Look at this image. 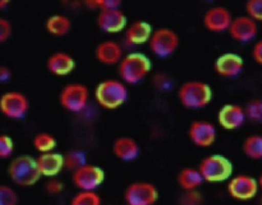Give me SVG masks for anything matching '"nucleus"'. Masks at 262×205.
Listing matches in <instances>:
<instances>
[{"instance_id": "1", "label": "nucleus", "mask_w": 262, "mask_h": 205, "mask_svg": "<svg viewBox=\"0 0 262 205\" xmlns=\"http://www.w3.org/2000/svg\"><path fill=\"white\" fill-rule=\"evenodd\" d=\"M129 90L120 79H105L99 82L94 90V98L99 107L105 110H116L128 100Z\"/></svg>"}, {"instance_id": "2", "label": "nucleus", "mask_w": 262, "mask_h": 205, "mask_svg": "<svg viewBox=\"0 0 262 205\" xmlns=\"http://www.w3.org/2000/svg\"><path fill=\"white\" fill-rule=\"evenodd\" d=\"M150 59L141 52H130L123 56L117 65L119 79L128 85L143 81L151 70Z\"/></svg>"}, {"instance_id": "3", "label": "nucleus", "mask_w": 262, "mask_h": 205, "mask_svg": "<svg viewBox=\"0 0 262 205\" xmlns=\"http://www.w3.org/2000/svg\"><path fill=\"white\" fill-rule=\"evenodd\" d=\"M7 173L10 181L21 188L36 185L42 177L36 163V159L30 155H18L10 160Z\"/></svg>"}, {"instance_id": "4", "label": "nucleus", "mask_w": 262, "mask_h": 205, "mask_svg": "<svg viewBox=\"0 0 262 205\" xmlns=\"http://www.w3.org/2000/svg\"><path fill=\"white\" fill-rule=\"evenodd\" d=\"M177 96L182 106L189 109H198L207 106L211 102L213 92L207 83L188 81L179 87Z\"/></svg>"}, {"instance_id": "5", "label": "nucleus", "mask_w": 262, "mask_h": 205, "mask_svg": "<svg viewBox=\"0 0 262 205\" xmlns=\"http://www.w3.org/2000/svg\"><path fill=\"white\" fill-rule=\"evenodd\" d=\"M89 89L82 83H68L59 91L58 102L60 106L71 112H82L89 102Z\"/></svg>"}, {"instance_id": "6", "label": "nucleus", "mask_w": 262, "mask_h": 205, "mask_svg": "<svg viewBox=\"0 0 262 205\" xmlns=\"http://www.w3.org/2000/svg\"><path fill=\"white\" fill-rule=\"evenodd\" d=\"M198 169L205 182L220 183L230 177L232 164L222 155H209L201 161Z\"/></svg>"}, {"instance_id": "7", "label": "nucleus", "mask_w": 262, "mask_h": 205, "mask_svg": "<svg viewBox=\"0 0 262 205\" xmlns=\"http://www.w3.org/2000/svg\"><path fill=\"white\" fill-rule=\"evenodd\" d=\"M30 110L28 96L16 90L6 91L0 96V113L12 120L23 119Z\"/></svg>"}, {"instance_id": "8", "label": "nucleus", "mask_w": 262, "mask_h": 205, "mask_svg": "<svg viewBox=\"0 0 262 205\" xmlns=\"http://www.w3.org/2000/svg\"><path fill=\"white\" fill-rule=\"evenodd\" d=\"M150 52L159 58H166L172 55L179 46V36L169 28L154 30L148 41Z\"/></svg>"}, {"instance_id": "9", "label": "nucleus", "mask_w": 262, "mask_h": 205, "mask_svg": "<svg viewBox=\"0 0 262 205\" xmlns=\"http://www.w3.org/2000/svg\"><path fill=\"white\" fill-rule=\"evenodd\" d=\"M104 180V170L88 162L72 172V183L79 191H96Z\"/></svg>"}, {"instance_id": "10", "label": "nucleus", "mask_w": 262, "mask_h": 205, "mask_svg": "<svg viewBox=\"0 0 262 205\" xmlns=\"http://www.w3.org/2000/svg\"><path fill=\"white\" fill-rule=\"evenodd\" d=\"M124 199L128 205H154L159 199V192L151 183L133 182L126 187Z\"/></svg>"}, {"instance_id": "11", "label": "nucleus", "mask_w": 262, "mask_h": 205, "mask_svg": "<svg viewBox=\"0 0 262 205\" xmlns=\"http://www.w3.org/2000/svg\"><path fill=\"white\" fill-rule=\"evenodd\" d=\"M98 29L110 35L122 33L128 25V18L121 8L100 10L96 16Z\"/></svg>"}, {"instance_id": "12", "label": "nucleus", "mask_w": 262, "mask_h": 205, "mask_svg": "<svg viewBox=\"0 0 262 205\" xmlns=\"http://www.w3.org/2000/svg\"><path fill=\"white\" fill-rule=\"evenodd\" d=\"M258 182L247 174H238L232 177L228 185V194L235 200L248 201L253 199L258 192Z\"/></svg>"}, {"instance_id": "13", "label": "nucleus", "mask_w": 262, "mask_h": 205, "mask_svg": "<svg viewBox=\"0 0 262 205\" xmlns=\"http://www.w3.org/2000/svg\"><path fill=\"white\" fill-rule=\"evenodd\" d=\"M232 16L230 11L223 6H214L206 11L203 17L204 25L207 30L213 33H221L228 31Z\"/></svg>"}, {"instance_id": "14", "label": "nucleus", "mask_w": 262, "mask_h": 205, "mask_svg": "<svg viewBox=\"0 0 262 205\" xmlns=\"http://www.w3.org/2000/svg\"><path fill=\"white\" fill-rule=\"evenodd\" d=\"M124 55L123 47L115 40L101 41L94 49V57L102 65H118Z\"/></svg>"}, {"instance_id": "15", "label": "nucleus", "mask_w": 262, "mask_h": 205, "mask_svg": "<svg viewBox=\"0 0 262 205\" xmlns=\"http://www.w3.org/2000/svg\"><path fill=\"white\" fill-rule=\"evenodd\" d=\"M188 137L195 146L210 147L216 140V129L210 121L195 120L188 127Z\"/></svg>"}, {"instance_id": "16", "label": "nucleus", "mask_w": 262, "mask_h": 205, "mask_svg": "<svg viewBox=\"0 0 262 205\" xmlns=\"http://www.w3.org/2000/svg\"><path fill=\"white\" fill-rule=\"evenodd\" d=\"M76 65L75 58L64 51H55L46 60L47 70L55 76L70 75L75 70Z\"/></svg>"}, {"instance_id": "17", "label": "nucleus", "mask_w": 262, "mask_h": 205, "mask_svg": "<svg viewBox=\"0 0 262 205\" xmlns=\"http://www.w3.org/2000/svg\"><path fill=\"white\" fill-rule=\"evenodd\" d=\"M154 30L149 22L145 20H134L128 23L124 31V41L128 46H139L148 43Z\"/></svg>"}, {"instance_id": "18", "label": "nucleus", "mask_w": 262, "mask_h": 205, "mask_svg": "<svg viewBox=\"0 0 262 205\" xmlns=\"http://www.w3.org/2000/svg\"><path fill=\"white\" fill-rule=\"evenodd\" d=\"M36 163L41 176L50 178L56 177L63 168V155L58 152H48L39 154L36 158Z\"/></svg>"}, {"instance_id": "19", "label": "nucleus", "mask_w": 262, "mask_h": 205, "mask_svg": "<svg viewBox=\"0 0 262 205\" xmlns=\"http://www.w3.org/2000/svg\"><path fill=\"white\" fill-rule=\"evenodd\" d=\"M258 32L257 23L248 15H242L232 19L228 29L230 37L238 42H249L253 40Z\"/></svg>"}, {"instance_id": "20", "label": "nucleus", "mask_w": 262, "mask_h": 205, "mask_svg": "<svg viewBox=\"0 0 262 205\" xmlns=\"http://www.w3.org/2000/svg\"><path fill=\"white\" fill-rule=\"evenodd\" d=\"M219 124L225 130H235L243 125L246 120L245 109L236 104L223 105L217 116Z\"/></svg>"}, {"instance_id": "21", "label": "nucleus", "mask_w": 262, "mask_h": 205, "mask_svg": "<svg viewBox=\"0 0 262 205\" xmlns=\"http://www.w3.org/2000/svg\"><path fill=\"white\" fill-rule=\"evenodd\" d=\"M243 68L244 60L235 53H224L219 56L214 63L216 73L223 78L236 76L242 72Z\"/></svg>"}, {"instance_id": "22", "label": "nucleus", "mask_w": 262, "mask_h": 205, "mask_svg": "<svg viewBox=\"0 0 262 205\" xmlns=\"http://www.w3.org/2000/svg\"><path fill=\"white\" fill-rule=\"evenodd\" d=\"M112 151L118 159L125 162H131L138 157L140 147L134 138L130 136H121L114 141Z\"/></svg>"}, {"instance_id": "23", "label": "nucleus", "mask_w": 262, "mask_h": 205, "mask_svg": "<svg viewBox=\"0 0 262 205\" xmlns=\"http://www.w3.org/2000/svg\"><path fill=\"white\" fill-rule=\"evenodd\" d=\"M44 27L49 35L53 37H63L72 30V20L66 14L54 13L46 18Z\"/></svg>"}, {"instance_id": "24", "label": "nucleus", "mask_w": 262, "mask_h": 205, "mask_svg": "<svg viewBox=\"0 0 262 205\" xmlns=\"http://www.w3.org/2000/svg\"><path fill=\"white\" fill-rule=\"evenodd\" d=\"M178 185L185 191H194L204 182L199 169L193 167L182 168L177 175Z\"/></svg>"}, {"instance_id": "25", "label": "nucleus", "mask_w": 262, "mask_h": 205, "mask_svg": "<svg viewBox=\"0 0 262 205\" xmlns=\"http://www.w3.org/2000/svg\"><path fill=\"white\" fill-rule=\"evenodd\" d=\"M57 141L52 134L41 132L34 136L33 138V147L39 153H48L53 152L56 148Z\"/></svg>"}, {"instance_id": "26", "label": "nucleus", "mask_w": 262, "mask_h": 205, "mask_svg": "<svg viewBox=\"0 0 262 205\" xmlns=\"http://www.w3.org/2000/svg\"><path fill=\"white\" fill-rule=\"evenodd\" d=\"M243 152L252 159H262V135H251L243 143Z\"/></svg>"}, {"instance_id": "27", "label": "nucleus", "mask_w": 262, "mask_h": 205, "mask_svg": "<svg viewBox=\"0 0 262 205\" xmlns=\"http://www.w3.org/2000/svg\"><path fill=\"white\" fill-rule=\"evenodd\" d=\"M63 155V168L72 172L87 163V156L82 150H71Z\"/></svg>"}, {"instance_id": "28", "label": "nucleus", "mask_w": 262, "mask_h": 205, "mask_svg": "<svg viewBox=\"0 0 262 205\" xmlns=\"http://www.w3.org/2000/svg\"><path fill=\"white\" fill-rule=\"evenodd\" d=\"M70 205H102V199L96 191H78Z\"/></svg>"}, {"instance_id": "29", "label": "nucleus", "mask_w": 262, "mask_h": 205, "mask_svg": "<svg viewBox=\"0 0 262 205\" xmlns=\"http://www.w3.org/2000/svg\"><path fill=\"white\" fill-rule=\"evenodd\" d=\"M246 118L253 122H262V99L250 101L245 109Z\"/></svg>"}, {"instance_id": "30", "label": "nucleus", "mask_w": 262, "mask_h": 205, "mask_svg": "<svg viewBox=\"0 0 262 205\" xmlns=\"http://www.w3.org/2000/svg\"><path fill=\"white\" fill-rule=\"evenodd\" d=\"M18 200V195L11 186L0 184V205H17Z\"/></svg>"}, {"instance_id": "31", "label": "nucleus", "mask_w": 262, "mask_h": 205, "mask_svg": "<svg viewBox=\"0 0 262 205\" xmlns=\"http://www.w3.org/2000/svg\"><path fill=\"white\" fill-rule=\"evenodd\" d=\"M14 151V141L7 134H0V159L11 157Z\"/></svg>"}, {"instance_id": "32", "label": "nucleus", "mask_w": 262, "mask_h": 205, "mask_svg": "<svg viewBox=\"0 0 262 205\" xmlns=\"http://www.w3.org/2000/svg\"><path fill=\"white\" fill-rule=\"evenodd\" d=\"M86 6L91 9L106 10V9H115L120 8L121 1L119 0H89L85 2Z\"/></svg>"}, {"instance_id": "33", "label": "nucleus", "mask_w": 262, "mask_h": 205, "mask_svg": "<svg viewBox=\"0 0 262 205\" xmlns=\"http://www.w3.org/2000/svg\"><path fill=\"white\" fill-rule=\"evenodd\" d=\"M245 9L247 15L253 20H262V0H249L245 5Z\"/></svg>"}, {"instance_id": "34", "label": "nucleus", "mask_w": 262, "mask_h": 205, "mask_svg": "<svg viewBox=\"0 0 262 205\" xmlns=\"http://www.w3.org/2000/svg\"><path fill=\"white\" fill-rule=\"evenodd\" d=\"M44 189L48 195L56 196L63 192L64 184L62 181H60L57 177H50V178H47L44 185Z\"/></svg>"}, {"instance_id": "35", "label": "nucleus", "mask_w": 262, "mask_h": 205, "mask_svg": "<svg viewBox=\"0 0 262 205\" xmlns=\"http://www.w3.org/2000/svg\"><path fill=\"white\" fill-rule=\"evenodd\" d=\"M12 34V24L11 22L3 17L0 16V43L6 42Z\"/></svg>"}, {"instance_id": "36", "label": "nucleus", "mask_w": 262, "mask_h": 205, "mask_svg": "<svg viewBox=\"0 0 262 205\" xmlns=\"http://www.w3.org/2000/svg\"><path fill=\"white\" fill-rule=\"evenodd\" d=\"M203 202V198L199 192L194 191H186V193L182 197L183 205H201Z\"/></svg>"}, {"instance_id": "37", "label": "nucleus", "mask_w": 262, "mask_h": 205, "mask_svg": "<svg viewBox=\"0 0 262 205\" xmlns=\"http://www.w3.org/2000/svg\"><path fill=\"white\" fill-rule=\"evenodd\" d=\"M253 59L260 65H262V40L255 43L252 49Z\"/></svg>"}, {"instance_id": "38", "label": "nucleus", "mask_w": 262, "mask_h": 205, "mask_svg": "<svg viewBox=\"0 0 262 205\" xmlns=\"http://www.w3.org/2000/svg\"><path fill=\"white\" fill-rule=\"evenodd\" d=\"M154 84L157 88L164 89L169 85V82H168V79L164 74L158 73L154 76Z\"/></svg>"}, {"instance_id": "39", "label": "nucleus", "mask_w": 262, "mask_h": 205, "mask_svg": "<svg viewBox=\"0 0 262 205\" xmlns=\"http://www.w3.org/2000/svg\"><path fill=\"white\" fill-rule=\"evenodd\" d=\"M12 72L9 67L5 65H0V84L6 83L11 79Z\"/></svg>"}, {"instance_id": "40", "label": "nucleus", "mask_w": 262, "mask_h": 205, "mask_svg": "<svg viewBox=\"0 0 262 205\" xmlns=\"http://www.w3.org/2000/svg\"><path fill=\"white\" fill-rule=\"evenodd\" d=\"M9 4V1L8 0H0V11L4 10Z\"/></svg>"}, {"instance_id": "41", "label": "nucleus", "mask_w": 262, "mask_h": 205, "mask_svg": "<svg viewBox=\"0 0 262 205\" xmlns=\"http://www.w3.org/2000/svg\"><path fill=\"white\" fill-rule=\"evenodd\" d=\"M258 184H259V186L262 188V174L260 175V177H259V181H258Z\"/></svg>"}, {"instance_id": "42", "label": "nucleus", "mask_w": 262, "mask_h": 205, "mask_svg": "<svg viewBox=\"0 0 262 205\" xmlns=\"http://www.w3.org/2000/svg\"><path fill=\"white\" fill-rule=\"evenodd\" d=\"M125 205H128V204H125Z\"/></svg>"}]
</instances>
